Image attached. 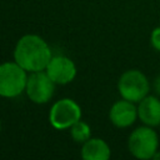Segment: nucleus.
Returning a JSON list of instances; mask_svg holds the SVG:
<instances>
[{"label": "nucleus", "instance_id": "obj_1", "mask_svg": "<svg viewBox=\"0 0 160 160\" xmlns=\"http://www.w3.org/2000/svg\"><path fill=\"white\" fill-rule=\"evenodd\" d=\"M51 50L46 41L38 35L22 36L15 46L14 59L26 71L35 72L46 69L51 60Z\"/></svg>", "mask_w": 160, "mask_h": 160}, {"label": "nucleus", "instance_id": "obj_2", "mask_svg": "<svg viewBox=\"0 0 160 160\" xmlns=\"http://www.w3.org/2000/svg\"><path fill=\"white\" fill-rule=\"evenodd\" d=\"M130 152L141 160L152 159L159 148V138L151 126H140L135 129L128 140Z\"/></svg>", "mask_w": 160, "mask_h": 160}, {"label": "nucleus", "instance_id": "obj_3", "mask_svg": "<svg viewBox=\"0 0 160 160\" xmlns=\"http://www.w3.org/2000/svg\"><path fill=\"white\" fill-rule=\"evenodd\" d=\"M25 71L16 61L0 64V96H19L26 86L28 76Z\"/></svg>", "mask_w": 160, "mask_h": 160}, {"label": "nucleus", "instance_id": "obj_4", "mask_svg": "<svg viewBox=\"0 0 160 160\" xmlns=\"http://www.w3.org/2000/svg\"><path fill=\"white\" fill-rule=\"evenodd\" d=\"M118 90L122 99L139 102L148 95L150 84L145 74H142L140 70L131 69L120 76L118 81Z\"/></svg>", "mask_w": 160, "mask_h": 160}, {"label": "nucleus", "instance_id": "obj_5", "mask_svg": "<svg viewBox=\"0 0 160 160\" xmlns=\"http://www.w3.org/2000/svg\"><path fill=\"white\" fill-rule=\"evenodd\" d=\"M81 118L80 106L71 99H61L56 101L50 110L49 120L50 124L58 129L64 130L71 128Z\"/></svg>", "mask_w": 160, "mask_h": 160}, {"label": "nucleus", "instance_id": "obj_6", "mask_svg": "<svg viewBox=\"0 0 160 160\" xmlns=\"http://www.w3.org/2000/svg\"><path fill=\"white\" fill-rule=\"evenodd\" d=\"M54 90L55 82L50 79L46 71H35L28 78L25 91L29 99L35 104L48 102L52 98Z\"/></svg>", "mask_w": 160, "mask_h": 160}, {"label": "nucleus", "instance_id": "obj_7", "mask_svg": "<svg viewBox=\"0 0 160 160\" xmlns=\"http://www.w3.org/2000/svg\"><path fill=\"white\" fill-rule=\"evenodd\" d=\"M46 74L55 84L65 85L74 80L76 75L75 64L66 56H54L46 66Z\"/></svg>", "mask_w": 160, "mask_h": 160}, {"label": "nucleus", "instance_id": "obj_8", "mask_svg": "<svg viewBox=\"0 0 160 160\" xmlns=\"http://www.w3.org/2000/svg\"><path fill=\"white\" fill-rule=\"evenodd\" d=\"M134 104L135 102L132 101L122 99L111 106L109 116L116 128H128L135 122L138 118V108Z\"/></svg>", "mask_w": 160, "mask_h": 160}, {"label": "nucleus", "instance_id": "obj_9", "mask_svg": "<svg viewBox=\"0 0 160 160\" xmlns=\"http://www.w3.org/2000/svg\"><path fill=\"white\" fill-rule=\"evenodd\" d=\"M138 118L148 126L160 125V100L155 96H145L139 101Z\"/></svg>", "mask_w": 160, "mask_h": 160}, {"label": "nucleus", "instance_id": "obj_10", "mask_svg": "<svg viewBox=\"0 0 160 160\" xmlns=\"http://www.w3.org/2000/svg\"><path fill=\"white\" fill-rule=\"evenodd\" d=\"M81 158L84 160H108L110 148L102 139H88L81 148Z\"/></svg>", "mask_w": 160, "mask_h": 160}, {"label": "nucleus", "instance_id": "obj_11", "mask_svg": "<svg viewBox=\"0 0 160 160\" xmlns=\"http://www.w3.org/2000/svg\"><path fill=\"white\" fill-rule=\"evenodd\" d=\"M70 134L76 142H85L88 139H90V126L79 120L70 128Z\"/></svg>", "mask_w": 160, "mask_h": 160}, {"label": "nucleus", "instance_id": "obj_12", "mask_svg": "<svg viewBox=\"0 0 160 160\" xmlns=\"http://www.w3.org/2000/svg\"><path fill=\"white\" fill-rule=\"evenodd\" d=\"M150 44H151V46H152L156 51H160V26L155 28V29L151 31V35H150Z\"/></svg>", "mask_w": 160, "mask_h": 160}, {"label": "nucleus", "instance_id": "obj_13", "mask_svg": "<svg viewBox=\"0 0 160 160\" xmlns=\"http://www.w3.org/2000/svg\"><path fill=\"white\" fill-rule=\"evenodd\" d=\"M152 86H154V90H155V92L158 94V95H160V72L156 75V78L154 79V84H152Z\"/></svg>", "mask_w": 160, "mask_h": 160}, {"label": "nucleus", "instance_id": "obj_14", "mask_svg": "<svg viewBox=\"0 0 160 160\" xmlns=\"http://www.w3.org/2000/svg\"><path fill=\"white\" fill-rule=\"evenodd\" d=\"M152 159H155V160H158V159H160V151L158 150L155 154H154V156H152Z\"/></svg>", "mask_w": 160, "mask_h": 160}, {"label": "nucleus", "instance_id": "obj_15", "mask_svg": "<svg viewBox=\"0 0 160 160\" xmlns=\"http://www.w3.org/2000/svg\"><path fill=\"white\" fill-rule=\"evenodd\" d=\"M0 130H1V122H0Z\"/></svg>", "mask_w": 160, "mask_h": 160}]
</instances>
